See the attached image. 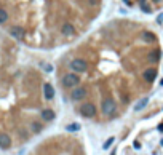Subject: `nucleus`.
I'll return each instance as SVG.
<instances>
[{
	"instance_id": "obj_1",
	"label": "nucleus",
	"mask_w": 163,
	"mask_h": 155,
	"mask_svg": "<svg viewBox=\"0 0 163 155\" xmlns=\"http://www.w3.org/2000/svg\"><path fill=\"white\" fill-rule=\"evenodd\" d=\"M69 67L74 70V72H79V74H82V72L86 70V67H88V64H86V61L85 59H80V58H75L71 61V64Z\"/></svg>"
},
{
	"instance_id": "obj_2",
	"label": "nucleus",
	"mask_w": 163,
	"mask_h": 155,
	"mask_svg": "<svg viewBox=\"0 0 163 155\" xmlns=\"http://www.w3.org/2000/svg\"><path fill=\"white\" fill-rule=\"evenodd\" d=\"M101 109H102V114L104 115H112L115 112V109H117V106H115V101H114L112 98H105L104 101H102Z\"/></svg>"
},
{
	"instance_id": "obj_3",
	"label": "nucleus",
	"mask_w": 163,
	"mask_h": 155,
	"mask_svg": "<svg viewBox=\"0 0 163 155\" xmlns=\"http://www.w3.org/2000/svg\"><path fill=\"white\" fill-rule=\"evenodd\" d=\"M79 82H80V78L77 77V74H67V75L62 78V85H64L66 88H74V86L79 85Z\"/></svg>"
},
{
	"instance_id": "obj_4",
	"label": "nucleus",
	"mask_w": 163,
	"mask_h": 155,
	"mask_svg": "<svg viewBox=\"0 0 163 155\" xmlns=\"http://www.w3.org/2000/svg\"><path fill=\"white\" fill-rule=\"evenodd\" d=\"M80 114H82L83 117H86V118L94 117V115H96V106H94V104H91V103L83 104V106L80 107Z\"/></svg>"
},
{
	"instance_id": "obj_5",
	"label": "nucleus",
	"mask_w": 163,
	"mask_h": 155,
	"mask_svg": "<svg viewBox=\"0 0 163 155\" xmlns=\"http://www.w3.org/2000/svg\"><path fill=\"white\" fill-rule=\"evenodd\" d=\"M86 96V90L83 88V86H79V88H75L74 91H72V94H71V98H72V101H82V99Z\"/></svg>"
},
{
	"instance_id": "obj_6",
	"label": "nucleus",
	"mask_w": 163,
	"mask_h": 155,
	"mask_svg": "<svg viewBox=\"0 0 163 155\" xmlns=\"http://www.w3.org/2000/svg\"><path fill=\"white\" fill-rule=\"evenodd\" d=\"M11 147V138L6 133H0V149H10Z\"/></svg>"
},
{
	"instance_id": "obj_7",
	"label": "nucleus",
	"mask_w": 163,
	"mask_h": 155,
	"mask_svg": "<svg viewBox=\"0 0 163 155\" xmlns=\"http://www.w3.org/2000/svg\"><path fill=\"white\" fill-rule=\"evenodd\" d=\"M10 34H11V37H15V39H18V40H23V37H24V29H23V27L15 26V27H11V29H10Z\"/></svg>"
},
{
	"instance_id": "obj_8",
	"label": "nucleus",
	"mask_w": 163,
	"mask_h": 155,
	"mask_svg": "<svg viewBox=\"0 0 163 155\" xmlns=\"http://www.w3.org/2000/svg\"><path fill=\"white\" fill-rule=\"evenodd\" d=\"M61 32L66 35V37H71V35L75 34V27H74L71 23H66V24H62V27H61Z\"/></svg>"
},
{
	"instance_id": "obj_9",
	"label": "nucleus",
	"mask_w": 163,
	"mask_h": 155,
	"mask_svg": "<svg viewBox=\"0 0 163 155\" xmlns=\"http://www.w3.org/2000/svg\"><path fill=\"white\" fill-rule=\"evenodd\" d=\"M42 118L45 122H53L56 118V114H54V111H51V109H43L42 111Z\"/></svg>"
},
{
	"instance_id": "obj_10",
	"label": "nucleus",
	"mask_w": 163,
	"mask_h": 155,
	"mask_svg": "<svg viewBox=\"0 0 163 155\" xmlns=\"http://www.w3.org/2000/svg\"><path fill=\"white\" fill-rule=\"evenodd\" d=\"M43 94L46 99H53L54 98V88L51 83H45L43 85Z\"/></svg>"
},
{
	"instance_id": "obj_11",
	"label": "nucleus",
	"mask_w": 163,
	"mask_h": 155,
	"mask_svg": "<svg viewBox=\"0 0 163 155\" xmlns=\"http://www.w3.org/2000/svg\"><path fill=\"white\" fill-rule=\"evenodd\" d=\"M155 77H157V70L155 69H147V70H144V80L146 82H152L155 80Z\"/></svg>"
},
{
	"instance_id": "obj_12",
	"label": "nucleus",
	"mask_w": 163,
	"mask_h": 155,
	"mask_svg": "<svg viewBox=\"0 0 163 155\" xmlns=\"http://www.w3.org/2000/svg\"><path fill=\"white\" fill-rule=\"evenodd\" d=\"M141 39L144 40V42H146V43H150V42H155V35H153L152 32H142L141 34Z\"/></svg>"
},
{
	"instance_id": "obj_13",
	"label": "nucleus",
	"mask_w": 163,
	"mask_h": 155,
	"mask_svg": "<svg viewBox=\"0 0 163 155\" xmlns=\"http://www.w3.org/2000/svg\"><path fill=\"white\" fill-rule=\"evenodd\" d=\"M147 103H149V98H142L141 101L136 103V106H134V111H136V112H138V111H142V109L147 106Z\"/></svg>"
},
{
	"instance_id": "obj_14",
	"label": "nucleus",
	"mask_w": 163,
	"mask_h": 155,
	"mask_svg": "<svg viewBox=\"0 0 163 155\" xmlns=\"http://www.w3.org/2000/svg\"><path fill=\"white\" fill-rule=\"evenodd\" d=\"M8 21V13L3 10V8H0V24H3Z\"/></svg>"
},
{
	"instance_id": "obj_15",
	"label": "nucleus",
	"mask_w": 163,
	"mask_h": 155,
	"mask_svg": "<svg viewBox=\"0 0 163 155\" xmlns=\"http://www.w3.org/2000/svg\"><path fill=\"white\" fill-rule=\"evenodd\" d=\"M31 126H32V131L34 133H40L42 131V125L40 123H32Z\"/></svg>"
},
{
	"instance_id": "obj_16",
	"label": "nucleus",
	"mask_w": 163,
	"mask_h": 155,
	"mask_svg": "<svg viewBox=\"0 0 163 155\" xmlns=\"http://www.w3.org/2000/svg\"><path fill=\"white\" fill-rule=\"evenodd\" d=\"M160 59V51H155V53H152V56H150V61L152 62H157Z\"/></svg>"
},
{
	"instance_id": "obj_17",
	"label": "nucleus",
	"mask_w": 163,
	"mask_h": 155,
	"mask_svg": "<svg viewBox=\"0 0 163 155\" xmlns=\"http://www.w3.org/2000/svg\"><path fill=\"white\" fill-rule=\"evenodd\" d=\"M77 130H80V125L79 123H74V125L67 126V131H77Z\"/></svg>"
},
{
	"instance_id": "obj_18",
	"label": "nucleus",
	"mask_w": 163,
	"mask_h": 155,
	"mask_svg": "<svg viewBox=\"0 0 163 155\" xmlns=\"http://www.w3.org/2000/svg\"><path fill=\"white\" fill-rule=\"evenodd\" d=\"M114 141H115L114 138H109L107 141H105V142H104V145H102V147H104V149H109V147H110V145L114 144Z\"/></svg>"
},
{
	"instance_id": "obj_19",
	"label": "nucleus",
	"mask_w": 163,
	"mask_h": 155,
	"mask_svg": "<svg viewBox=\"0 0 163 155\" xmlns=\"http://www.w3.org/2000/svg\"><path fill=\"white\" fill-rule=\"evenodd\" d=\"M43 69H45V70H48V72H51V70H53V67H51L50 64H46V66H45Z\"/></svg>"
},
{
	"instance_id": "obj_20",
	"label": "nucleus",
	"mask_w": 163,
	"mask_h": 155,
	"mask_svg": "<svg viewBox=\"0 0 163 155\" xmlns=\"http://www.w3.org/2000/svg\"><path fill=\"white\" fill-rule=\"evenodd\" d=\"M161 21H163V15H160V16H158V23H161Z\"/></svg>"
},
{
	"instance_id": "obj_21",
	"label": "nucleus",
	"mask_w": 163,
	"mask_h": 155,
	"mask_svg": "<svg viewBox=\"0 0 163 155\" xmlns=\"http://www.w3.org/2000/svg\"><path fill=\"white\" fill-rule=\"evenodd\" d=\"M160 85H161V86H163V80H161V82H160Z\"/></svg>"
},
{
	"instance_id": "obj_22",
	"label": "nucleus",
	"mask_w": 163,
	"mask_h": 155,
	"mask_svg": "<svg viewBox=\"0 0 163 155\" xmlns=\"http://www.w3.org/2000/svg\"><path fill=\"white\" fill-rule=\"evenodd\" d=\"M155 2H158V0H155Z\"/></svg>"
}]
</instances>
